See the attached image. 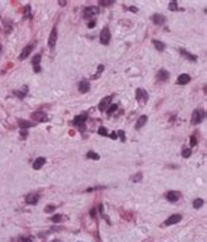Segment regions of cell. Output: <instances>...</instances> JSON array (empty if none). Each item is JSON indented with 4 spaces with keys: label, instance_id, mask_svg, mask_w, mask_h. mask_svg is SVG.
Wrapping results in <instances>:
<instances>
[{
    "label": "cell",
    "instance_id": "cell-18",
    "mask_svg": "<svg viewBox=\"0 0 207 242\" xmlns=\"http://www.w3.org/2000/svg\"><path fill=\"white\" fill-rule=\"evenodd\" d=\"M45 163H46V159H45L43 157H39L33 162V168H34V170H39Z\"/></svg>",
    "mask_w": 207,
    "mask_h": 242
},
{
    "label": "cell",
    "instance_id": "cell-11",
    "mask_svg": "<svg viewBox=\"0 0 207 242\" xmlns=\"http://www.w3.org/2000/svg\"><path fill=\"white\" fill-rule=\"evenodd\" d=\"M38 200H39V195L38 194H29L25 197L26 204H29V205H35L38 203Z\"/></svg>",
    "mask_w": 207,
    "mask_h": 242
},
{
    "label": "cell",
    "instance_id": "cell-32",
    "mask_svg": "<svg viewBox=\"0 0 207 242\" xmlns=\"http://www.w3.org/2000/svg\"><path fill=\"white\" fill-rule=\"evenodd\" d=\"M113 3H114L113 0H111V1H105V0H101V1H100V4L104 5V7H108V5H111Z\"/></svg>",
    "mask_w": 207,
    "mask_h": 242
},
{
    "label": "cell",
    "instance_id": "cell-43",
    "mask_svg": "<svg viewBox=\"0 0 207 242\" xmlns=\"http://www.w3.org/2000/svg\"><path fill=\"white\" fill-rule=\"evenodd\" d=\"M110 138H113V140L117 138V133H115V132H114V133H111V134H110Z\"/></svg>",
    "mask_w": 207,
    "mask_h": 242
},
{
    "label": "cell",
    "instance_id": "cell-33",
    "mask_svg": "<svg viewBox=\"0 0 207 242\" xmlns=\"http://www.w3.org/2000/svg\"><path fill=\"white\" fill-rule=\"evenodd\" d=\"M115 109H117V104H111V107L108 109V113H109V115H111V113H113Z\"/></svg>",
    "mask_w": 207,
    "mask_h": 242
},
{
    "label": "cell",
    "instance_id": "cell-27",
    "mask_svg": "<svg viewBox=\"0 0 207 242\" xmlns=\"http://www.w3.org/2000/svg\"><path fill=\"white\" fill-rule=\"evenodd\" d=\"M169 11H173V12H176V11H179V8H178V5H177V1H172V3H169Z\"/></svg>",
    "mask_w": 207,
    "mask_h": 242
},
{
    "label": "cell",
    "instance_id": "cell-15",
    "mask_svg": "<svg viewBox=\"0 0 207 242\" xmlns=\"http://www.w3.org/2000/svg\"><path fill=\"white\" fill-rule=\"evenodd\" d=\"M152 21H153L156 25H163V24L165 23V17L160 13H155L153 16H152Z\"/></svg>",
    "mask_w": 207,
    "mask_h": 242
},
{
    "label": "cell",
    "instance_id": "cell-7",
    "mask_svg": "<svg viewBox=\"0 0 207 242\" xmlns=\"http://www.w3.org/2000/svg\"><path fill=\"white\" fill-rule=\"evenodd\" d=\"M87 118H88V113H81V115L76 116L74 118V124L76 126H80L81 129H83V125H84V122L87 121Z\"/></svg>",
    "mask_w": 207,
    "mask_h": 242
},
{
    "label": "cell",
    "instance_id": "cell-24",
    "mask_svg": "<svg viewBox=\"0 0 207 242\" xmlns=\"http://www.w3.org/2000/svg\"><path fill=\"white\" fill-rule=\"evenodd\" d=\"M87 158H89V159H94V161H98V159H100V155L97 154V153H94V151H88Z\"/></svg>",
    "mask_w": 207,
    "mask_h": 242
},
{
    "label": "cell",
    "instance_id": "cell-37",
    "mask_svg": "<svg viewBox=\"0 0 207 242\" xmlns=\"http://www.w3.org/2000/svg\"><path fill=\"white\" fill-rule=\"evenodd\" d=\"M89 214H90V217H92V219H94V217H96V214H97V209H96V208H92V209H90V212H89Z\"/></svg>",
    "mask_w": 207,
    "mask_h": 242
},
{
    "label": "cell",
    "instance_id": "cell-44",
    "mask_svg": "<svg viewBox=\"0 0 207 242\" xmlns=\"http://www.w3.org/2000/svg\"><path fill=\"white\" fill-rule=\"evenodd\" d=\"M59 4H60V5H66L67 3H66V1H59Z\"/></svg>",
    "mask_w": 207,
    "mask_h": 242
},
{
    "label": "cell",
    "instance_id": "cell-25",
    "mask_svg": "<svg viewBox=\"0 0 207 242\" xmlns=\"http://www.w3.org/2000/svg\"><path fill=\"white\" fill-rule=\"evenodd\" d=\"M105 70V66L104 65H100L98 66V69H97V72H96V75H93L92 76V79H97V78H100V75H101V72Z\"/></svg>",
    "mask_w": 207,
    "mask_h": 242
},
{
    "label": "cell",
    "instance_id": "cell-35",
    "mask_svg": "<svg viewBox=\"0 0 207 242\" xmlns=\"http://www.w3.org/2000/svg\"><path fill=\"white\" fill-rule=\"evenodd\" d=\"M197 145V138L195 136H191L190 137V146H195Z\"/></svg>",
    "mask_w": 207,
    "mask_h": 242
},
{
    "label": "cell",
    "instance_id": "cell-5",
    "mask_svg": "<svg viewBox=\"0 0 207 242\" xmlns=\"http://www.w3.org/2000/svg\"><path fill=\"white\" fill-rule=\"evenodd\" d=\"M56 38H58L56 28H53V30H51V33H50V37H48V48H50L51 50H54V48H55Z\"/></svg>",
    "mask_w": 207,
    "mask_h": 242
},
{
    "label": "cell",
    "instance_id": "cell-26",
    "mask_svg": "<svg viewBox=\"0 0 207 242\" xmlns=\"http://www.w3.org/2000/svg\"><path fill=\"white\" fill-rule=\"evenodd\" d=\"M63 219H64V217H63V214H54V216L51 217L50 221H53V222H60Z\"/></svg>",
    "mask_w": 207,
    "mask_h": 242
},
{
    "label": "cell",
    "instance_id": "cell-40",
    "mask_svg": "<svg viewBox=\"0 0 207 242\" xmlns=\"http://www.w3.org/2000/svg\"><path fill=\"white\" fill-rule=\"evenodd\" d=\"M26 136H28V132H26V130H21V138H26Z\"/></svg>",
    "mask_w": 207,
    "mask_h": 242
},
{
    "label": "cell",
    "instance_id": "cell-22",
    "mask_svg": "<svg viewBox=\"0 0 207 242\" xmlns=\"http://www.w3.org/2000/svg\"><path fill=\"white\" fill-rule=\"evenodd\" d=\"M153 45H155V48L157 49L159 51H164L165 50V44L164 42H161V41H157V39H153Z\"/></svg>",
    "mask_w": 207,
    "mask_h": 242
},
{
    "label": "cell",
    "instance_id": "cell-41",
    "mask_svg": "<svg viewBox=\"0 0 207 242\" xmlns=\"http://www.w3.org/2000/svg\"><path fill=\"white\" fill-rule=\"evenodd\" d=\"M118 134H119V137H121V140H122V141L126 140V138H124V133H123L122 130H119V132H118Z\"/></svg>",
    "mask_w": 207,
    "mask_h": 242
},
{
    "label": "cell",
    "instance_id": "cell-14",
    "mask_svg": "<svg viewBox=\"0 0 207 242\" xmlns=\"http://www.w3.org/2000/svg\"><path fill=\"white\" fill-rule=\"evenodd\" d=\"M165 196H166V199H168L169 201H177L178 199L181 197V194L177 192V191H169Z\"/></svg>",
    "mask_w": 207,
    "mask_h": 242
},
{
    "label": "cell",
    "instance_id": "cell-8",
    "mask_svg": "<svg viewBox=\"0 0 207 242\" xmlns=\"http://www.w3.org/2000/svg\"><path fill=\"white\" fill-rule=\"evenodd\" d=\"M182 220V216L181 214H172L170 217H168V219L165 220V222H164V225L165 226H169V225H174V224L179 222Z\"/></svg>",
    "mask_w": 207,
    "mask_h": 242
},
{
    "label": "cell",
    "instance_id": "cell-13",
    "mask_svg": "<svg viewBox=\"0 0 207 242\" xmlns=\"http://www.w3.org/2000/svg\"><path fill=\"white\" fill-rule=\"evenodd\" d=\"M39 62H41V54H37V56L33 57L32 63H33V69H34L35 72H39V71H41V66H39Z\"/></svg>",
    "mask_w": 207,
    "mask_h": 242
},
{
    "label": "cell",
    "instance_id": "cell-19",
    "mask_svg": "<svg viewBox=\"0 0 207 242\" xmlns=\"http://www.w3.org/2000/svg\"><path fill=\"white\" fill-rule=\"evenodd\" d=\"M189 82H190V75H187V74H181L177 78V83L178 84H187Z\"/></svg>",
    "mask_w": 207,
    "mask_h": 242
},
{
    "label": "cell",
    "instance_id": "cell-46",
    "mask_svg": "<svg viewBox=\"0 0 207 242\" xmlns=\"http://www.w3.org/2000/svg\"><path fill=\"white\" fill-rule=\"evenodd\" d=\"M0 51H1V46H0Z\"/></svg>",
    "mask_w": 207,
    "mask_h": 242
},
{
    "label": "cell",
    "instance_id": "cell-23",
    "mask_svg": "<svg viewBox=\"0 0 207 242\" xmlns=\"http://www.w3.org/2000/svg\"><path fill=\"white\" fill-rule=\"evenodd\" d=\"M203 203H205V201H203V199H195V200H194V203H193V207L195 208V209H199V208L203 205Z\"/></svg>",
    "mask_w": 207,
    "mask_h": 242
},
{
    "label": "cell",
    "instance_id": "cell-31",
    "mask_svg": "<svg viewBox=\"0 0 207 242\" xmlns=\"http://www.w3.org/2000/svg\"><path fill=\"white\" fill-rule=\"evenodd\" d=\"M98 134H101V136H108V130H106L104 126H101L98 129Z\"/></svg>",
    "mask_w": 207,
    "mask_h": 242
},
{
    "label": "cell",
    "instance_id": "cell-42",
    "mask_svg": "<svg viewBox=\"0 0 207 242\" xmlns=\"http://www.w3.org/2000/svg\"><path fill=\"white\" fill-rule=\"evenodd\" d=\"M129 10L131 11V12H134V13H136V12H138V8H136V7H130Z\"/></svg>",
    "mask_w": 207,
    "mask_h": 242
},
{
    "label": "cell",
    "instance_id": "cell-2",
    "mask_svg": "<svg viewBox=\"0 0 207 242\" xmlns=\"http://www.w3.org/2000/svg\"><path fill=\"white\" fill-rule=\"evenodd\" d=\"M32 118L34 122H43V121H47L48 117L45 112H41V111H37V112H33L32 115Z\"/></svg>",
    "mask_w": 207,
    "mask_h": 242
},
{
    "label": "cell",
    "instance_id": "cell-45",
    "mask_svg": "<svg viewBox=\"0 0 207 242\" xmlns=\"http://www.w3.org/2000/svg\"><path fill=\"white\" fill-rule=\"evenodd\" d=\"M51 242H60L59 240H54V241H51Z\"/></svg>",
    "mask_w": 207,
    "mask_h": 242
},
{
    "label": "cell",
    "instance_id": "cell-4",
    "mask_svg": "<svg viewBox=\"0 0 207 242\" xmlns=\"http://www.w3.org/2000/svg\"><path fill=\"white\" fill-rule=\"evenodd\" d=\"M34 46H35V44H34V42H33V44H30V45H28V46H25V48H24V49H22V51H21V54H20V57H19V59H20V61L26 59V58L29 57V54L33 51V49H34Z\"/></svg>",
    "mask_w": 207,
    "mask_h": 242
},
{
    "label": "cell",
    "instance_id": "cell-38",
    "mask_svg": "<svg viewBox=\"0 0 207 242\" xmlns=\"http://www.w3.org/2000/svg\"><path fill=\"white\" fill-rule=\"evenodd\" d=\"M21 241L22 242H33L32 237H21Z\"/></svg>",
    "mask_w": 207,
    "mask_h": 242
},
{
    "label": "cell",
    "instance_id": "cell-10",
    "mask_svg": "<svg viewBox=\"0 0 207 242\" xmlns=\"http://www.w3.org/2000/svg\"><path fill=\"white\" fill-rule=\"evenodd\" d=\"M98 13V7H87L84 10V17L85 19H89V17H92L93 15H97Z\"/></svg>",
    "mask_w": 207,
    "mask_h": 242
},
{
    "label": "cell",
    "instance_id": "cell-3",
    "mask_svg": "<svg viewBox=\"0 0 207 242\" xmlns=\"http://www.w3.org/2000/svg\"><path fill=\"white\" fill-rule=\"evenodd\" d=\"M110 30H109V28H104L101 30V33H100V41H101L102 45H108L109 41H110Z\"/></svg>",
    "mask_w": 207,
    "mask_h": 242
},
{
    "label": "cell",
    "instance_id": "cell-6",
    "mask_svg": "<svg viewBox=\"0 0 207 242\" xmlns=\"http://www.w3.org/2000/svg\"><path fill=\"white\" fill-rule=\"evenodd\" d=\"M136 100H138L139 103H147V100H148V94L145 92L144 90H142V88H138L136 90Z\"/></svg>",
    "mask_w": 207,
    "mask_h": 242
},
{
    "label": "cell",
    "instance_id": "cell-12",
    "mask_svg": "<svg viewBox=\"0 0 207 242\" xmlns=\"http://www.w3.org/2000/svg\"><path fill=\"white\" fill-rule=\"evenodd\" d=\"M17 124H19V126L21 128V130H26V129H29V128H32V126H34V122H30V121H26V120H21V118H19L17 120Z\"/></svg>",
    "mask_w": 207,
    "mask_h": 242
},
{
    "label": "cell",
    "instance_id": "cell-16",
    "mask_svg": "<svg viewBox=\"0 0 207 242\" xmlns=\"http://www.w3.org/2000/svg\"><path fill=\"white\" fill-rule=\"evenodd\" d=\"M179 54H181L182 57H185L186 59L191 61V62H195V61H197V57H195V56H193L191 53H189V51H186L185 49H179Z\"/></svg>",
    "mask_w": 207,
    "mask_h": 242
},
{
    "label": "cell",
    "instance_id": "cell-21",
    "mask_svg": "<svg viewBox=\"0 0 207 242\" xmlns=\"http://www.w3.org/2000/svg\"><path fill=\"white\" fill-rule=\"evenodd\" d=\"M147 120H148V117L145 115H143V116H140V117L138 118V121H136V129H140V128L143 126V125L147 122Z\"/></svg>",
    "mask_w": 207,
    "mask_h": 242
},
{
    "label": "cell",
    "instance_id": "cell-17",
    "mask_svg": "<svg viewBox=\"0 0 207 242\" xmlns=\"http://www.w3.org/2000/svg\"><path fill=\"white\" fill-rule=\"evenodd\" d=\"M169 76H170V74L166 71V70H164V69L160 70V71L157 72V79L161 80V82H166L169 79Z\"/></svg>",
    "mask_w": 207,
    "mask_h": 242
},
{
    "label": "cell",
    "instance_id": "cell-36",
    "mask_svg": "<svg viewBox=\"0 0 207 242\" xmlns=\"http://www.w3.org/2000/svg\"><path fill=\"white\" fill-rule=\"evenodd\" d=\"M11 30H12V25H9V23H8V21H5V32L11 33Z\"/></svg>",
    "mask_w": 207,
    "mask_h": 242
},
{
    "label": "cell",
    "instance_id": "cell-28",
    "mask_svg": "<svg viewBox=\"0 0 207 242\" xmlns=\"http://www.w3.org/2000/svg\"><path fill=\"white\" fill-rule=\"evenodd\" d=\"M55 209H56V207H55V205L50 204V205H47V207L45 208V212H46V213H53Z\"/></svg>",
    "mask_w": 207,
    "mask_h": 242
},
{
    "label": "cell",
    "instance_id": "cell-30",
    "mask_svg": "<svg viewBox=\"0 0 207 242\" xmlns=\"http://www.w3.org/2000/svg\"><path fill=\"white\" fill-rule=\"evenodd\" d=\"M142 173H138V174H136V175H134L132 178H131V180H132V182H140V180H142Z\"/></svg>",
    "mask_w": 207,
    "mask_h": 242
},
{
    "label": "cell",
    "instance_id": "cell-9",
    "mask_svg": "<svg viewBox=\"0 0 207 242\" xmlns=\"http://www.w3.org/2000/svg\"><path fill=\"white\" fill-rule=\"evenodd\" d=\"M111 99H113V95H109V96H106V97H104V99L100 102L98 104V109L100 111H105L106 108H108L109 105H110V102H111Z\"/></svg>",
    "mask_w": 207,
    "mask_h": 242
},
{
    "label": "cell",
    "instance_id": "cell-34",
    "mask_svg": "<svg viewBox=\"0 0 207 242\" xmlns=\"http://www.w3.org/2000/svg\"><path fill=\"white\" fill-rule=\"evenodd\" d=\"M13 94H16L17 97H20V99H24V97H25V92H21V91H14Z\"/></svg>",
    "mask_w": 207,
    "mask_h": 242
},
{
    "label": "cell",
    "instance_id": "cell-20",
    "mask_svg": "<svg viewBox=\"0 0 207 242\" xmlns=\"http://www.w3.org/2000/svg\"><path fill=\"white\" fill-rule=\"evenodd\" d=\"M89 83H88L87 80H81L80 83H79V91H80L81 94H85V92H88L89 91Z\"/></svg>",
    "mask_w": 207,
    "mask_h": 242
},
{
    "label": "cell",
    "instance_id": "cell-29",
    "mask_svg": "<svg viewBox=\"0 0 207 242\" xmlns=\"http://www.w3.org/2000/svg\"><path fill=\"white\" fill-rule=\"evenodd\" d=\"M191 155V150L190 149H184L182 150V158H189Z\"/></svg>",
    "mask_w": 207,
    "mask_h": 242
},
{
    "label": "cell",
    "instance_id": "cell-1",
    "mask_svg": "<svg viewBox=\"0 0 207 242\" xmlns=\"http://www.w3.org/2000/svg\"><path fill=\"white\" fill-rule=\"evenodd\" d=\"M205 116H206V113L203 109H195V111L193 112V116H191V122H193L194 125L200 124V122L205 120Z\"/></svg>",
    "mask_w": 207,
    "mask_h": 242
},
{
    "label": "cell",
    "instance_id": "cell-39",
    "mask_svg": "<svg viewBox=\"0 0 207 242\" xmlns=\"http://www.w3.org/2000/svg\"><path fill=\"white\" fill-rule=\"evenodd\" d=\"M94 26H96V21H94V20H92L90 23H88V28L92 29V28H94Z\"/></svg>",
    "mask_w": 207,
    "mask_h": 242
}]
</instances>
